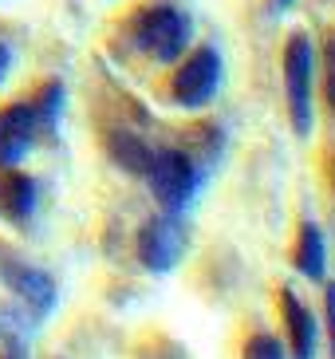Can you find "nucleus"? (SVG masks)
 Wrapping results in <instances>:
<instances>
[{
  "label": "nucleus",
  "instance_id": "4468645a",
  "mask_svg": "<svg viewBox=\"0 0 335 359\" xmlns=\"http://www.w3.org/2000/svg\"><path fill=\"white\" fill-rule=\"evenodd\" d=\"M324 320H327V339H331V359H335V280L324 288Z\"/></svg>",
  "mask_w": 335,
  "mask_h": 359
},
{
  "label": "nucleus",
  "instance_id": "f257e3e1",
  "mask_svg": "<svg viewBox=\"0 0 335 359\" xmlns=\"http://www.w3.org/2000/svg\"><path fill=\"white\" fill-rule=\"evenodd\" d=\"M146 182H150V194L158 198V205L166 213L189 210V201L198 198V186H201L193 162L182 150H158L146 166Z\"/></svg>",
  "mask_w": 335,
  "mask_h": 359
},
{
  "label": "nucleus",
  "instance_id": "f03ea898",
  "mask_svg": "<svg viewBox=\"0 0 335 359\" xmlns=\"http://www.w3.org/2000/svg\"><path fill=\"white\" fill-rule=\"evenodd\" d=\"M135 253L142 261V269L150 273H170L186 253V225L178 222V213H158L138 229Z\"/></svg>",
  "mask_w": 335,
  "mask_h": 359
},
{
  "label": "nucleus",
  "instance_id": "9b49d317",
  "mask_svg": "<svg viewBox=\"0 0 335 359\" xmlns=\"http://www.w3.org/2000/svg\"><path fill=\"white\" fill-rule=\"evenodd\" d=\"M107 150H111V158L118 162L123 170H130V174H146V166H150V147L146 142H138L135 135H111L107 138Z\"/></svg>",
  "mask_w": 335,
  "mask_h": 359
},
{
  "label": "nucleus",
  "instance_id": "39448f33",
  "mask_svg": "<svg viewBox=\"0 0 335 359\" xmlns=\"http://www.w3.org/2000/svg\"><path fill=\"white\" fill-rule=\"evenodd\" d=\"M138 43L158 60H178L189 43V20L178 8H150L138 20Z\"/></svg>",
  "mask_w": 335,
  "mask_h": 359
},
{
  "label": "nucleus",
  "instance_id": "9d476101",
  "mask_svg": "<svg viewBox=\"0 0 335 359\" xmlns=\"http://www.w3.org/2000/svg\"><path fill=\"white\" fill-rule=\"evenodd\" d=\"M292 264L296 273L308 276V280H324L327 273V245H324V233L315 222H304L300 225V241L292 249Z\"/></svg>",
  "mask_w": 335,
  "mask_h": 359
},
{
  "label": "nucleus",
  "instance_id": "6ab92c4d",
  "mask_svg": "<svg viewBox=\"0 0 335 359\" xmlns=\"http://www.w3.org/2000/svg\"><path fill=\"white\" fill-rule=\"evenodd\" d=\"M4 359H8V355H4Z\"/></svg>",
  "mask_w": 335,
  "mask_h": 359
},
{
  "label": "nucleus",
  "instance_id": "f3484780",
  "mask_svg": "<svg viewBox=\"0 0 335 359\" xmlns=\"http://www.w3.org/2000/svg\"><path fill=\"white\" fill-rule=\"evenodd\" d=\"M288 4H292V0H276V8H288Z\"/></svg>",
  "mask_w": 335,
  "mask_h": 359
},
{
  "label": "nucleus",
  "instance_id": "2eb2a0df",
  "mask_svg": "<svg viewBox=\"0 0 335 359\" xmlns=\"http://www.w3.org/2000/svg\"><path fill=\"white\" fill-rule=\"evenodd\" d=\"M8 67H12V52H8V43L0 40V83H4V75H8Z\"/></svg>",
  "mask_w": 335,
  "mask_h": 359
},
{
  "label": "nucleus",
  "instance_id": "0eeeda50",
  "mask_svg": "<svg viewBox=\"0 0 335 359\" xmlns=\"http://www.w3.org/2000/svg\"><path fill=\"white\" fill-rule=\"evenodd\" d=\"M0 276H4V285L20 296L36 316H48V312H52V304H55V280L43 273V269L24 264V261H4V264H0Z\"/></svg>",
  "mask_w": 335,
  "mask_h": 359
},
{
  "label": "nucleus",
  "instance_id": "7ed1b4c3",
  "mask_svg": "<svg viewBox=\"0 0 335 359\" xmlns=\"http://www.w3.org/2000/svg\"><path fill=\"white\" fill-rule=\"evenodd\" d=\"M312 43L296 32L284 52V79H288V107H292V127L304 138L312 135Z\"/></svg>",
  "mask_w": 335,
  "mask_h": 359
},
{
  "label": "nucleus",
  "instance_id": "423d86ee",
  "mask_svg": "<svg viewBox=\"0 0 335 359\" xmlns=\"http://www.w3.org/2000/svg\"><path fill=\"white\" fill-rule=\"evenodd\" d=\"M36 130H40V118L36 111L24 103L16 107H4L0 111V166L12 170L28 158L32 142H36Z\"/></svg>",
  "mask_w": 335,
  "mask_h": 359
},
{
  "label": "nucleus",
  "instance_id": "dca6fc26",
  "mask_svg": "<svg viewBox=\"0 0 335 359\" xmlns=\"http://www.w3.org/2000/svg\"><path fill=\"white\" fill-rule=\"evenodd\" d=\"M327 103L335 107V72H331V79H327Z\"/></svg>",
  "mask_w": 335,
  "mask_h": 359
},
{
  "label": "nucleus",
  "instance_id": "1a4fd4ad",
  "mask_svg": "<svg viewBox=\"0 0 335 359\" xmlns=\"http://www.w3.org/2000/svg\"><path fill=\"white\" fill-rule=\"evenodd\" d=\"M32 210H36V178L8 170L0 178V217L12 225H28Z\"/></svg>",
  "mask_w": 335,
  "mask_h": 359
},
{
  "label": "nucleus",
  "instance_id": "a211bd4d",
  "mask_svg": "<svg viewBox=\"0 0 335 359\" xmlns=\"http://www.w3.org/2000/svg\"><path fill=\"white\" fill-rule=\"evenodd\" d=\"M331 67H335V43H331Z\"/></svg>",
  "mask_w": 335,
  "mask_h": 359
},
{
  "label": "nucleus",
  "instance_id": "20e7f679",
  "mask_svg": "<svg viewBox=\"0 0 335 359\" xmlns=\"http://www.w3.org/2000/svg\"><path fill=\"white\" fill-rule=\"evenodd\" d=\"M221 87V55L213 48H201L178 67L174 75V99L182 107H205Z\"/></svg>",
  "mask_w": 335,
  "mask_h": 359
},
{
  "label": "nucleus",
  "instance_id": "ddd939ff",
  "mask_svg": "<svg viewBox=\"0 0 335 359\" xmlns=\"http://www.w3.org/2000/svg\"><path fill=\"white\" fill-rule=\"evenodd\" d=\"M60 107H63V87L52 83L48 91L40 95V103L32 107L36 111V118H40V127H55V118H60Z\"/></svg>",
  "mask_w": 335,
  "mask_h": 359
},
{
  "label": "nucleus",
  "instance_id": "f8f14e48",
  "mask_svg": "<svg viewBox=\"0 0 335 359\" xmlns=\"http://www.w3.org/2000/svg\"><path fill=\"white\" fill-rule=\"evenodd\" d=\"M245 359H288V351L280 348L276 336L257 332V336H249V344H245Z\"/></svg>",
  "mask_w": 335,
  "mask_h": 359
},
{
  "label": "nucleus",
  "instance_id": "6e6552de",
  "mask_svg": "<svg viewBox=\"0 0 335 359\" xmlns=\"http://www.w3.org/2000/svg\"><path fill=\"white\" fill-rule=\"evenodd\" d=\"M280 316H284V336H288V351L292 359H315V316L304 308V300L292 288H280Z\"/></svg>",
  "mask_w": 335,
  "mask_h": 359
}]
</instances>
